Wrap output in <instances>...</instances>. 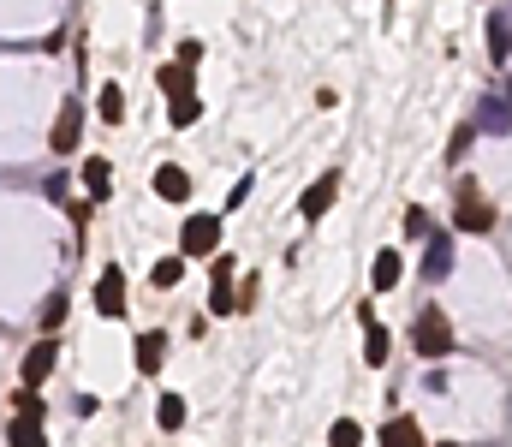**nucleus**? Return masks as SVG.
I'll use <instances>...</instances> for the list:
<instances>
[{
  "mask_svg": "<svg viewBox=\"0 0 512 447\" xmlns=\"http://www.w3.org/2000/svg\"><path fill=\"white\" fill-rule=\"evenodd\" d=\"M453 221H459V233H489V227H495V203L483 197V185H477V179H459Z\"/></svg>",
  "mask_w": 512,
  "mask_h": 447,
  "instance_id": "obj_1",
  "label": "nucleus"
},
{
  "mask_svg": "<svg viewBox=\"0 0 512 447\" xmlns=\"http://www.w3.org/2000/svg\"><path fill=\"white\" fill-rule=\"evenodd\" d=\"M411 346H417V358H447V352L459 346V334H453L447 310H423V316H417V328H411Z\"/></svg>",
  "mask_w": 512,
  "mask_h": 447,
  "instance_id": "obj_2",
  "label": "nucleus"
},
{
  "mask_svg": "<svg viewBox=\"0 0 512 447\" xmlns=\"http://www.w3.org/2000/svg\"><path fill=\"white\" fill-rule=\"evenodd\" d=\"M221 251V215H191L179 227V257H215Z\"/></svg>",
  "mask_w": 512,
  "mask_h": 447,
  "instance_id": "obj_3",
  "label": "nucleus"
},
{
  "mask_svg": "<svg viewBox=\"0 0 512 447\" xmlns=\"http://www.w3.org/2000/svg\"><path fill=\"white\" fill-rule=\"evenodd\" d=\"M54 364H60V340H48V334H42V340L24 352V364H18V388H30V394H36V388L54 376Z\"/></svg>",
  "mask_w": 512,
  "mask_h": 447,
  "instance_id": "obj_4",
  "label": "nucleus"
},
{
  "mask_svg": "<svg viewBox=\"0 0 512 447\" xmlns=\"http://www.w3.org/2000/svg\"><path fill=\"white\" fill-rule=\"evenodd\" d=\"M90 304H96V316H126V304H131V293H126V275L120 269H102V281H96V293H90Z\"/></svg>",
  "mask_w": 512,
  "mask_h": 447,
  "instance_id": "obj_5",
  "label": "nucleus"
},
{
  "mask_svg": "<svg viewBox=\"0 0 512 447\" xmlns=\"http://www.w3.org/2000/svg\"><path fill=\"white\" fill-rule=\"evenodd\" d=\"M78 132H84V108H78V96H66V102H60V120H54V132H48L54 155H72V149H78Z\"/></svg>",
  "mask_w": 512,
  "mask_h": 447,
  "instance_id": "obj_6",
  "label": "nucleus"
},
{
  "mask_svg": "<svg viewBox=\"0 0 512 447\" xmlns=\"http://www.w3.org/2000/svg\"><path fill=\"white\" fill-rule=\"evenodd\" d=\"M209 275H215V281H209V310H215V316H233V304H239V298H233V257L221 251Z\"/></svg>",
  "mask_w": 512,
  "mask_h": 447,
  "instance_id": "obj_7",
  "label": "nucleus"
},
{
  "mask_svg": "<svg viewBox=\"0 0 512 447\" xmlns=\"http://www.w3.org/2000/svg\"><path fill=\"white\" fill-rule=\"evenodd\" d=\"M6 447H48L42 442V406H36V412H12V424H6Z\"/></svg>",
  "mask_w": 512,
  "mask_h": 447,
  "instance_id": "obj_8",
  "label": "nucleus"
},
{
  "mask_svg": "<svg viewBox=\"0 0 512 447\" xmlns=\"http://www.w3.org/2000/svg\"><path fill=\"white\" fill-rule=\"evenodd\" d=\"M155 197H161V203H185V197H191V173L173 167V161L155 167Z\"/></svg>",
  "mask_w": 512,
  "mask_h": 447,
  "instance_id": "obj_9",
  "label": "nucleus"
},
{
  "mask_svg": "<svg viewBox=\"0 0 512 447\" xmlns=\"http://www.w3.org/2000/svg\"><path fill=\"white\" fill-rule=\"evenodd\" d=\"M334 191H340V185H334V173H328V179H316V185H310V191L298 197V209H304V221H322V215L334 209Z\"/></svg>",
  "mask_w": 512,
  "mask_h": 447,
  "instance_id": "obj_10",
  "label": "nucleus"
},
{
  "mask_svg": "<svg viewBox=\"0 0 512 447\" xmlns=\"http://www.w3.org/2000/svg\"><path fill=\"white\" fill-rule=\"evenodd\" d=\"M447 263H453V239H447V233H429V251H423V281H447Z\"/></svg>",
  "mask_w": 512,
  "mask_h": 447,
  "instance_id": "obj_11",
  "label": "nucleus"
},
{
  "mask_svg": "<svg viewBox=\"0 0 512 447\" xmlns=\"http://www.w3.org/2000/svg\"><path fill=\"white\" fill-rule=\"evenodd\" d=\"M161 358H167V328L137 334V370H143V376H155V370H161Z\"/></svg>",
  "mask_w": 512,
  "mask_h": 447,
  "instance_id": "obj_12",
  "label": "nucleus"
},
{
  "mask_svg": "<svg viewBox=\"0 0 512 447\" xmlns=\"http://www.w3.org/2000/svg\"><path fill=\"white\" fill-rule=\"evenodd\" d=\"M507 126H512V90H495L477 114V132H507Z\"/></svg>",
  "mask_w": 512,
  "mask_h": 447,
  "instance_id": "obj_13",
  "label": "nucleus"
},
{
  "mask_svg": "<svg viewBox=\"0 0 512 447\" xmlns=\"http://www.w3.org/2000/svg\"><path fill=\"white\" fill-rule=\"evenodd\" d=\"M84 191H90V203H108V191H114V167H108L102 155L84 161Z\"/></svg>",
  "mask_w": 512,
  "mask_h": 447,
  "instance_id": "obj_14",
  "label": "nucleus"
},
{
  "mask_svg": "<svg viewBox=\"0 0 512 447\" xmlns=\"http://www.w3.org/2000/svg\"><path fill=\"white\" fill-rule=\"evenodd\" d=\"M382 447H429V442H423L417 418H387L382 424Z\"/></svg>",
  "mask_w": 512,
  "mask_h": 447,
  "instance_id": "obj_15",
  "label": "nucleus"
},
{
  "mask_svg": "<svg viewBox=\"0 0 512 447\" xmlns=\"http://www.w3.org/2000/svg\"><path fill=\"white\" fill-rule=\"evenodd\" d=\"M364 358H370V364H382V358H387V328L376 322V310H370V304H364Z\"/></svg>",
  "mask_w": 512,
  "mask_h": 447,
  "instance_id": "obj_16",
  "label": "nucleus"
},
{
  "mask_svg": "<svg viewBox=\"0 0 512 447\" xmlns=\"http://www.w3.org/2000/svg\"><path fill=\"white\" fill-rule=\"evenodd\" d=\"M399 275H405V257H399V251H382L370 281H376V293H387V287H399Z\"/></svg>",
  "mask_w": 512,
  "mask_h": 447,
  "instance_id": "obj_17",
  "label": "nucleus"
},
{
  "mask_svg": "<svg viewBox=\"0 0 512 447\" xmlns=\"http://www.w3.org/2000/svg\"><path fill=\"white\" fill-rule=\"evenodd\" d=\"M149 281H155V287H161V293H173V287H179V281H185V257H161V263H155V269H149Z\"/></svg>",
  "mask_w": 512,
  "mask_h": 447,
  "instance_id": "obj_18",
  "label": "nucleus"
},
{
  "mask_svg": "<svg viewBox=\"0 0 512 447\" xmlns=\"http://www.w3.org/2000/svg\"><path fill=\"white\" fill-rule=\"evenodd\" d=\"M161 90H167V102L173 96H197L191 90V66H161Z\"/></svg>",
  "mask_w": 512,
  "mask_h": 447,
  "instance_id": "obj_19",
  "label": "nucleus"
},
{
  "mask_svg": "<svg viewBox=\"0 0 512 447\" xmlns=\"http://www.w3.org/2000/svg\"><path fill=\"white\" fill-rule=\"evenodd\" d=\"M155 424H161V430H179V424H185V400H179V394H161V400H155Z\"/></svg>",
  "mask_w": 512,
  "mask_h": 447,
  "instance_id": "obj_20",
  "label": "nucleus"
},
{
  "mask_svg": "<svg viewBox=\"0 0 512 447\" xmlns=\"http://www.w3.org/2000/svg\"><path fill=\"white\" fill-rule=\"evenodd\" d=\"M328 447H364V424H358V418H334Z\"/></svg>",
  "mask_w": 512,
  "mask_h": 447,
  "instance_id": "obj_21",
  "label": "nucleus"
},
{
  "mask_svg": "<svg viewBox=\"0 0 512 447\" xmlns=\"http://www.w3.org/2000/svg\"><path fill=\"white\" fill-rule=\"evenodd\" d=\"M66 310H72V304H66V293H48V304H42V334H48V340L60 334V322H66Z\"/></svg>",
  "mask_w": 512,
  "mask_h": 447,
  "instance_id": "obj_22",
  "label": "nucleus"
},
{
  "mask_svg": "<svg viewBox=\"0 0 512 447\" xmlns=\"http://www.w3.org/2000/svg\"><path fill=\"white\" fill-rule=\"evenodd\" d=\"M507 48H512V24H507V12H495V18H489V54L507 60Z\"/></svg>",
  "mask_w": 512,
  "mask_h": 447,
  "instance_id": "obj_23",
  "label": "nucleus"
},
{
  "mask_svg": "<svg viewBox=\"0 0 512 447\" xmlns=\"http://www.w3.org/2000/svg\"><path fill=\"white\" fill-rule=\"evenodd\" d=\"M102 120H108V126H120V120H126V90H120V84H108V90H102Z\"/></svg>",
  "mask_w": 512,
  "mask_h": 447,
  "instance_id": "obj_24",
  "label": "nucleus"
},
{
  "mask_svg": "<svg viewBox=\"0 0 512 447\" xmlns=\"http://www.w3.org/2000/svg\"><path fill=\"white\" fill-rule=\"evenodd\" d=\"M167 114H173V126H197L203 102H197V96H173V102H167Z\"/></svg>",
  "mask_w": 512,
  "mask_h": 447,
  "instance_id": "obj_25",
  "label": "nucleus"
},
{
  "mask_svg": "<svg viewBox=\"0 0 512 447\" xmlns=\"http://www.w3.org/2000/svg\"><path fill=\"white\" fill-rule=\"evenodd\" d=\"M471 138H477V126H459V132H453V144H447V155H453V161H459V155H465V149H471Z\"/></svg>",
  "mask_w": 512,
  "mask_h": 447,
  "instance_id": "obj_26",
  "label": "nucleus"
},
{
  "mask_svg": "<svg viewBox=\"0 0 512 447\" xmlns=\"http://www.w3.org/2000/svg\"><path fill=\"white\" fill-rule=\"evenodd\" d=\"M405 233L423 239V233H429V215H423V209H405Z\"/></svg>",
  "mask_w": 512,
  "mask_h": 447,
  "instance_id": "obj_27",
  "label": "nucleus"
}]
</instances>
